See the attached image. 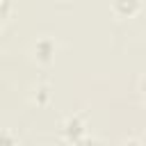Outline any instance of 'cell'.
<instances>
[{
    "label": "cell",
    "instance_id": "cell-1",
    "mask_svg": "<svg viewBox=\"0 0 146 146\" xmlns=\"http://www.w3.org/2000/svg\"><path fill=\"white\" fill-rule=\"evenodd\" d=\"M0 146H16V141H14V137L9 132H2L0 135Z\"/></svg>",
    "mask_w": 146,
    "mask_h": 146
},
{
    "label": "cell",
    "instance_id": "cell-3",
    "mask_svg": "<svg viewBox=\"0 0 146 146\" xmlns=\"http://www.w3.org/2000/svg\"><path fill=\"white\" fill-rule=\"evenodd\" d=\"M123 146H141V144H139V141H135V139H132V141H125V144H123Z\"/></svg>",
    "mask_w": 146,
    "mask_h": 146
},
{
    "label": "cell",
    "instance_id": "cell-4",
    "mask_svg": "<svg viewBox=\"0 0 146 146\" xmlns=\"http://www.w3.org/2000/svg\"><path fill=\"white\" fill-rule=\"evenodd\" d=\"M144 94H146V75H144Z\"/></svg>",
    "mask_w": 146,
    "mask_h": 146
},
{
    "label": "cell",
    "instance_id": "cell-2",
    "mask_svg": "<svg viewBox=\"0 0 146 146\" xmlns=\"http://www.w3.org/2000/svg\"><path fill=\"white\" fill-rule=\"evenodd\" d=\"M7 11H9V2H7V0H0V23L5 21Z\"/></svg>",
    "mask_w": 146,
    "mask_h": 146
}]
</instances>
